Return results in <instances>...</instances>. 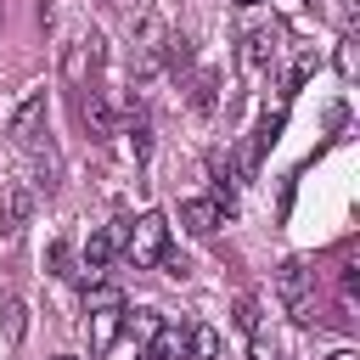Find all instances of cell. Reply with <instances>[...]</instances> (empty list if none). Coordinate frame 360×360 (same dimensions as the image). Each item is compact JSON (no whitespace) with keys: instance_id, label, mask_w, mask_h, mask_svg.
<instances>
[{"instance_id":"cell-1","label":"cell","mask_w":360,"mask_h":360,"mask_svg":"<svg viewBox=\"0 0 360 360\" xmlns=\"http://www.w3.org/2000/svg\"><path fill=\"white\" fill-rule=\"evenodd\" d=\"M163 253H169V219H163V214H141V219H129L124 259H129L135 270H158Z\"/></svg>"},{"instance_id":"cell-2","label":"cell","mask_w":360,"mask_h":360,"mask_svg":"<svg viewBox=\"0 0 360 360\" xmlns=\"http://www.w3.org/2000/svg\"><path fill=\"white\" fill-rule=\"evenodd\" d=\"M276 292L287 298V315H292L298 326H309V321H315V276L304 270V259H287V264H281Z\"/></svg>"},{"instance_id":"cell-3","label":"cell","mask_w":360,"mask_h":360,"mask_svg":"<svg viewBox=\"0 0 360 360\" xmlns=\"http://www.w3.org/2000/svg\"><path fill=\"white\" fill-rule=\"evenodd\" d=\"M124 242H129V219H107L101 231H90V242H84V281H101L107 264L124 253Z\"/></svg>"},{"instance_id":"cell-4","label":"cell","mask_w":360,"mask_h":360,"mask_svg":"<svg viewBox=\"0 0 360 360\" xmlns=\"http://www.w3.org/2000/svg\"><path fill=\"white\" fill-rule=\"evenodd\" d=\"M276 45H281V28H276V22H259V28L242 34V62H248L253 73H264V68L276 62Z\"/></svg>"},{"instance_id":"cell-5","label":"cell","mask_w":360,"mask_h":360,"mask_svg":"<svg viewBox=\"0 0 360 360\" xmlns=\"http://www.w3.org/2000/svg\"><path fill=\"white\" fill-rule=\"evenodd\" d=\"M208 202H214L225 219L236 214V169H231V158H219V152L208 158Z\"/></svg>"},{"instance_id":"cell-6","label":"cell","mask_w":360,"mask_h":360,"mask_svg":"<svg viewBox=\"0 0 360 360\" xmlns=\"http://www.w3.org/2000/svg\"><path fill=\"white\" fill-rule=\"evenodd\" d=\"M34 219V191L22 180H0V225L6 231H22Z\"/></svg>"},{"instance_id":"cell-7","label":"cell","mask_w":360,"mask_h":360,"mask_svg":"<svg viewBox=\"0 0 360 360\" xmlns=\"http://www.w3.org/2000/svg\"><path fill=\"white\" fill-rule=\"evenodd\" d=\"M39 118H45V90H28V96L17 101V112H11V124H6V135L28 146V141L39 135Z\"/></svg>"},{"instance_id":"cell-8","label":"cell","mask_w":360,"mask_h":360,"mask_svg":"<svg viewBox=\"0 0 360 360\" xmlns=\"http://www.w3.org/2000/svg\"><path fill=\"white\" fill-rule=\"evenodd\" d=\"M101 56H107L101 34H84V39L68 51V62H62V68H68V79H73V84H84V73H96V68H101Z\"/></svg>"},{"instance_id":"cell-9","label":"cell","mask_w":360,"mask_h":360,"mask_svg":"<svg viewBox=\"0 0 360 360\" xmlns=\"http://www.w3.org/2000/svg\"><path fill=\"white\" fill-rule=\"evenodd\" d=\"M79 118H84V129H90V141H107L112 129H118V118H112V107L96 96V90H79Z\"/></svg>"},{"instance_id":"cell-10","label":"cell","mask_w":360,"mask_h":360,"mask_svg":"<svg viewBox=\"0 0 360 360\" xmlns=\"http://www.w3.org/2000/svg\"><path fill=\"white\" fill-rule=\"evenodd\" d=\"M180 225H186L191 236H214V231L225 225V214H219L208 197H186V202H180Z\"/></svg>"},{"instance_id":"cell-11","label":"cell","mask_w":360,"mask_h":360,"mask_svg":"<svg viewBox=\"0 0 360 360\" xmlns=\"http://www.w3.org/2000/svg\"><path fill=\"white\" fill-rule=\"evenodd\" d=\"M124 332V309H90V354H107Z\"/></svg>"},{"instance_id":"cell-12","label":"cell","mask_w":360,"mask_h":360,"mask_svg":"<svg viewBox=\"0 0 360 360\" xmlns=\"http://www.w3.org/2000/svg\"><path fill=\"white\" fill-rule=\"evenodd\" d=\"M158 62H163V68H169L174 79H180V73H191V39L169 28V34L158 39Z\"/></svg>"},{"instance_id":"cell-13","label":"cell","mask_w":360,"mask_h":360,"mask_svg":"<svg viewBox=\"0 0 360 360\" xmlns=\"http://www.w3.org/2000/svg\"><path fill=\"white\" fill-rule=\"evenodd\" d=\"M186 96H191L197 112H214V107H219V73H214V68H191V90H186Z\"/></svg>"},{"instance_id":"cell-14","label":"cell","mask_w":360,"mask_h":360,"mask_svg":"<svg viewBox=\"0 0 360 360\" xmlns=\"http://www.w3.org/2000/svg\"><path fill=\"white\" fill-rule=\"evenodd\" d=\"M0 332H6V343H22V332H28V304L22 298H0Z\"/></svg>"},{"instance_id":"cell-15","label":"cell","mask_w":360,"mask_h":360,"mask_svg":"<svg viewBox=\"0 0 360 360\" xmlns=\"http://www.w3.org/2000/svg\"><path fill=\"white\" fill-rule=\"evenodd\" d=\"M186 360H219V332L214 326H186Z\"/></svg>"},{"instance_id":"cell-16","label":"cell","mask_w":360,"mask_h":360,"mask_svg":"<svg viewBox=\"0 0 360 360\" xmlns=\"http://www.w3.org/2000/svg\"><path fill=\"white\" fill-rule=\"evenodd\" d=\"M34 174H39V191H56V186H62V158H56V146H39V152H34Z\"/></svg>"},{"instance_id":"cell-17","label":"cell","mask_w":360,"mask_h":360,"mask_svg":"<svg viewBox=\"0 0 360 360\" xmlns=\"http://www.w3.org/2000/svg\"><path fill=\"white\" fill-rule=\"evenodd\" d=\"M84 309H124V292L112 287V281H84Z\"/></svg>"},{"instance_id":"cell-18","label":"cell","mask_w":360,"mask_h":360,"mask_svg":"<svg viewBox=\"0 0 360 360\" xmlns=\"http://www.w3.org/2000/svg\"><path fill=\"white\" fill-rule=\"evenodd\" d=\"M163 326V315L158 309H124V332L129 338H141V343H152V332Z\"/></svg>"},{"instance_id":"cell-19","label":"cell","mask_w":360,"mask_h":360,"mask_svg":"<svg viewBox=\"0 0 360 360\" xmlns=\"http://www.w3.org/2000/svg\"><path fill=\"white\" fill-rule=\"evenodd\" d=\"M45 270H51L56 281H73V276H79V270H73V248H68V242H51V248H45Z\"/></svg>"},{"instance_id":"cell-20","label":"cell","mask_w":360,"mask_h":360,"mask_svg":"<svg viewBox=\"0 0 360 360\" xmlns=\"http://www.w3.org/2000/svg\"><path fill=\"white\" fill-rule=\"evenodd\" d=\"M236 326H242L248 338L259 332V298H236Z\"/></svg>"},{"instance_id":"cell-21","label":"cell","mask_w":360,"mask_h":360,"mask_svg":"<svg viewBox=\"0 0 360 360\" xmlns=\"http://www.w3.org/2000/svg\"><path fill=\"white\" fill-rule=\"evenodd\" d=\"M248 360H281V343H276V338H264V332H253V343H248Z\"/></svg>"},{"instance_id":"cell-22","label":"cell","mask_w":360,"mask_h":360,"mask_svg":"<svg viewBox=\"0 0 360 360\" xmlns=\"http://www.w3.org/2000/svg\"><path fill=\"white\" fill-rule=\"evenodd\" d=\"M129 146H135V163H146V152H152V129L135 124V129H129Z\"/></svg>"},{"instance_id":"cell-23","label":"cell","mask_w":360,"mask_h":360,"mask_svg":"<svg viewBox=\"0 0 360 360\" xmlns=\"http://www.w3.org/2000/svg\"><path fill=\"white\" fill-rule=\"evenodd\" d=\"M338 73H343V79H354V39H343V45H338Z\"/></svg>"},{"instance_id":"cell-24","label":"cell","mask_w":360,"mask_h":360,"mask_svg":"<svg viewBox=\"0 0 360 360\" xmlns=\"http://www.w3.org/2000/svg\"><path fill=\"white\" fill-rule=\"evenodd\" d=\"M309 73H315V56H298V68H292V79H287V90H298V84H304Z\"/></svg>"},{"instance_id":"cell-25","label":"cell","mask_w":360,"mask_h":360,"mask_svg":"<svg viewBox=\"0 0 360 360\" xmlns=\"http://www.w3.org/2000/svg\"><path fill=\"white\" fill-rule=\"evenodd\" d=\"M332 360H360V354H354V349H338V354H332Z\"/></svg>"},{"instance_id":"cell-26","label":"cell","mask_w":360,"mask_h":360,"mask_svg":"<svg viewBox=\"0 0 360 360\" xmlns=\"http://www.w3.org/2000/svg\"><path fill=\"white\" fill-rule=\"evenodd\" d=\"M236 6H259V0H236Z\"/></svg>"},{"instance_id":"cell-27","label":"cell","mask_w":360,"mask_h":360,"mask_svg":"<svg viewBox=\"0 0 360 360\" xmlns=\"http://www.w3.org/2000/svg\"><path fill=\"white\" fill-rule=\"evenodd\" d=\"M135 360H152V354H135Z\"/></svg>"},{"instance_id":"cell-28","label":"cell","mask_w":360,"mask_h":360,"mask_svg":"<svg viewBox=\"0 0 360 360\" xmlns=\"http://www.w3.org/2000/svg\"><path fill=\"white\" fill-rule=\"evenodd\" d=\"M56 360H73V354H56Z\"/></svg>"}]
</instances>
